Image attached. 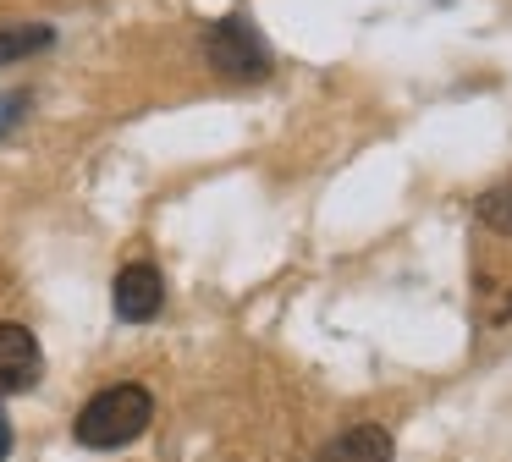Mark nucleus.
I'll list each match as a JSON object with an SVG mask.
<instances>
[{"instance_id": "0eeeda50", "label": "nucleus", "mask_w": 512, "mask_h": 462, "mask_svg": "<svg viewBox=\"0 0 512 462\" xmlns=\"http://www.w3.org/2000/svg\"><path fill=\"white\" fill-rule=\"evenodd\" d=\"M474 215L485 220L490 231H507L512 237V187H490V193H479Z\"/></svg>"}, {"instance_id": "f257e3e1", "label": "nucleus", "mask_w": 512, "mask_h": 462, "mask_svg": "<svg viewBox=\"0 0 512 462\" xmlns=\"http://www.w3.org/2000/svg\"><path fill=\"white\" fill-rule=\"evenodd\" d=\"M149 424H155V396H149L144 385H111V391L83 402L72 435L89 451H122V446H133Z\"/></svg>"}, {"instance_id": "7ed1b4c3", "label": "nucleus", "mask_w": 512, "mask_h": 462, "mask_svg": "<svg viewBox=\"0 0 512 462\" xmlns=\"http://www.w3.org/2000/svg\"><path fill=\"white\" fill-rule=\"evenodd\" d=\"M39 374H45V352H39V341L28 336L23 325L0 319V396L34 391Z\"/></svg>"}, {"instance_id": "39448f33", "label": "nucleus", "mask_w": 512, "mask_h": 462, "mask_svg": "<svg viewBox=\"0 0 512 462\" xmlns=\"http://www.w3.org/2000/svg\"><path fill=\"white\" fill-rule=\"evenodd\" d=\"M391 429L386 424H347L342 435H331L314 462H391Z\"/></svg>"}, {"instance_id": "6e6552de", "label": "nucleus", "mask_w": 512, "mask_h": 462, "mask_svg": "<svg viewBox=\"0 0 512 462\" xmlns=\"http://www.w3.org/2000/svg\"><path fill=\"white\" fill-rule=\"evenodd\" d=\"M6 457H12V418L0 413V462H6Z\"/></svg>"}, {"instance_id": "423d86ee", "label": "nucleus", "mask_w": 512, "mask_h": 462, "mask_svg": "<svg viewBox=\"0 0 512 462\" xmlns=\"http://www.w3.org/2000/svg\"><path fill=\"white\" fill-rule=\"evenodd\" d=\"M56 28L50 22H23V28H0V61H28V55L50 50Z\"/></svg>"}, {"instance_id": "20e7f679", "label": "nucleus", "mask_w": 512, "mask_h": 462, "mask_svg": "<svg viewBox=\"0 0 512 462\" xmlns=\"http://www.w3.org/2000/svg\"><path fill=\"white\" fill-rule=\"evenodd\" d=\"M111 303H116V319L127 325H149V319L166 308V275L155 264H127L111 286Z\"/></svg>"}, {"instance_id": "f03ea898", "label": "nucleus", "mask_w": 512, "mask_h": 462, "mask_svg": "<svg viewBox=\"0 0 512 462\" xmlns=\"http://www.w3.org/2000/svg\"><path fill=\"white\" fill-rule=\"evenodd\" d=\"M204 55H210V66L221 77H232V83H259V77H270V44L259 39V28L248 17L215 22L210 39H204Z\"/></svg>"}]
</instances>
